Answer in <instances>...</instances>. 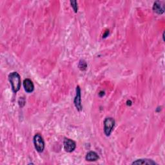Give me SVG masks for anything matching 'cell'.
Listing matches in <instances>:
<instances>
[{"label":"cell","instance_id":"cell-1","mask_svg":"<svg viewBox=\"0 0 165 165\" xmlns=\"http://www.w3.org/2000/svg\"><path fill=\"white\" fill-rule=\"evenodd\" d=\"M9 80L14 93L18 92L21 88V77L16 72H13L9 75Z\"/></svg>","mask_w":165,"mask_h":165},{"label":"cell","instance_id":"cell-2","mask_svg":"<svg viewBox=\"0 0 165 165\" xmlns=\"http://www.w3.org/2000/svg\"><path fill=\"white\" fill-rule=\"evenodd\" d=\"M115 121L112 117H107L104 121V132L106 136H110L114 128Z\"/></svg>","mask_w":165,"mask_h":165},{"label":"cell","instance_id":"cell-3","mask_svg":"<svg viewBox=\"0 0 165 165\" xmlns=\"http://www.w3.org/2000/svg\"><path fill=\"white\" fill-rule=\"evenodd\" d=\"M34 145L36 150L40 153L43 152L45 149V142L40 133H37L34 137Z\"/></svg>","mask_w":165,"mask_h":165},{"label":"cell","instance_id":"cell-4","mask_svg":"<svg viewBox=\"0 0 165 165\" xmlns=\"http://www.w3.org/2000/svg\"><path fill=\"white\" fill-rule=\"evenodd\" d=\"M74 105L78 111H82V105H81V89L80 86H77L76 87V95L74 100Z\"/></svg>","mask_w":165,"mask_h":165},{"label":"cell","instance_id":"cell-5","mask_svg":"<svg viewBox=\"0 0 165 165\" xmlns=\"http://www.w3.org/2000/svg\"><path fill=\"white\" fill-rule=\"evenodd\" d=\"M63 146L65 150L68 153L74 151L76 148V144L74 141L68 138H65L63 141Z\"/></svg>","mask_w":165,"mask_h":165},{"label":"cell","instance_id":"cell-6","mask_svg":"<svg viewBox=\"0 0 165 165\" xmlns=\"http://www.w3.org/2000/svg\"><path fill=\"white\" fill-rule=\"evenodd\" d=\"M153 11L158 14H163L164 12V2L160 1L155 2L153 5Z\"/></svg>","mask_w":165,"mask_h":165},{"label":"cell","instance_id":"cell-7","mask_svg":"<svg viewBox=\"0 0 165 165\" xmlns=\"http://www.w3.org/2000/svg\"><path fill=\"white\" fill-rule=\"evenodd\" d=\"M23 87L27 93L33 92L34 90V85L30 79H25L23 81Z\"/></svg>","mask_w":165,"mask_h":165},{"label":"cell","instance_id":"cell-8","mask_svg":"<svg viewBox=\"0 0 165 165\" xmlns=\"http://www.w3.org/2000/svg\"><path fill=\"white\" fill-rule=\"evenodd\" d=\"M99 157L98 154L96 152H93V151H90L88 152L85 157L86 160L87 161H90V162L96 161L97 160L99 159Z\"/></svg>","mask_w":165,"mask_h":165},{"label":"cell","instance_id":"cell-9","mask_svg":"<svg viewBox=\"0 0 165 165\" xmlns=\"http://www.w3.org/2000/svg\"><path fill=\"white\" fill-rule=\"evenodd\" d=\"M132 164H147V165H154L157 164V163L154 161L152 159H137L135 161H133Z\"/></svg>","mask_w":165,"mask_h":165},{"label":"cell","instance_id":"cell-10","mask_svg":"<svg viewBox=\"0 0 165 165\" xmlns=\"http://www.w3.org/2000/svg\"><path fill=\"white\" fill-rule=\"evenodd\" d=\"M79 68L82 70V71H84L87 68V63H86V61L85 60H80L79 63Z\"/></svg>","mask_w":165,"mask_h":165},{"label":"cell","instance_id":"cell-11","mask_svg":"<svg viewBox=\"0 0 165 165\" xmlns=\"http://www.w3.org/2000/svg\"><path fill=\"white\" fill-rule=\"evenodd\" d=\"M70 4L72 7V9H74L75 13H77L78 11V7H77V3L76 1H71L70 2Z\"/></svg>","mask_w":165,"mask_h":165},{"label":"cell","instance_id":"cell-12","mask_svg":"<svg viewBox=\"0 0 165 165\" xmlns=\"http://www.w3.org/2000/svg\"><path fill=\"white\" fill-rule=\"evenodd\" d=\"M105 95V92H103V91H101L99 93V97H103V96Z\"/></svg>","mask_w":165,"mask_h":165},{"label":"cell","instance_id":"cell-13","mask_svg":"<svg viewBox=\"0 0 165 165\" xmlns=\"http://www.w3.org/2000/svg\"><path fill=\"white\" fill-rule=\"evenodd\" d=\"M108 34H109V30H106V33H105V34L103 35V38H105V37H106L108 36Z\"/></svg>","mask_w":165,"mask_h":165},{"label":"cell","instance_id":"cell-14","mask_svg":"<svg viewBox=\"0 0 165 165\" xmlns=\"http://www.w3.org/2000/svg\"><path fill=\"white\" fill-rule=\"evenodd\" d=\"M127 105H129V106L132 105V101L130 100L127 101Z\"/></svg>","mask_w":165,"mask_h":165}]
</instances>
